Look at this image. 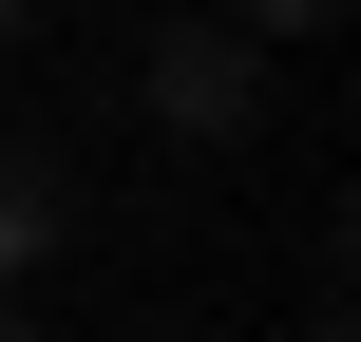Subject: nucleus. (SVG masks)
<instances>
[{
	"label": "nucleus",
	"mask_w": 361,
	"mask_h": 342,
	"mask_svg": "<svg viewBox=\"0 0 361 342\" xmlns=\"http://www.w3.org/2000/svg\"><path fill=\"white\" fill-rule=\"evenodd\" d=\"M0 342H38V305H0Z\"/></svg>",
	"instance_id": "nucleus-4"
},
{
	"label": "nucleus",
	"mask_w": 361,
	"mask_h": 342,
	"mask_svg": "<svg viewBox=\"0 0 361 342\" xmlns=\"http://www.w3.org/2000/svg\"><path fill=\"white\" fill-rule=\"evenodd\" d=\"M133 95H152V133H247L267 114V38H228V19H152V57H133Z\"/></svg>",
	"instance_id": "nucleus-1"
},
{
	"label": "nucleus",
	"mask_w": 361,
	"mask_h": 342,
	"mask_svg": "<svg viewBox=\"0 0 361 342\" xmlns=\"http://www.w3.org/2000/svg\"><path fill=\"white\" fill-rule=\"evenodd\" d=\"M19 19H38V0H0V38H19Z\"/></svg>",
	"instance_id": "nucleus-5"
},
{
	"label": "nucleus",
	"mask_w": 361,
	"mask_h": 342,
	"mask_svg": "<svg viewBox=\"0 0 361 342\" xmlns=\"http://www.w3.org/2000/svg\"><path fill=\"white\" fill-rule=\"evenodd\" d=\"M57 228H76V171H57L38 133H0V305L57 267Z\"/></svg>",
	"instance_id": "nucleus-2"
},
{
	"label": "nucleus",
	"mask_w": 361,
	"mask_h": 342,
	"mask_svg": "<svg viewBox=\"0 0 361 342\" xmlns=\"http://www.w3.org/2000/svg\"><path fill=\"white\" fill-rule=\"evenodd\" d=\"M343 0H228V38H324Z\"/></svg>",
	"instance_id": "nucleus-3"
}]
</instances>
